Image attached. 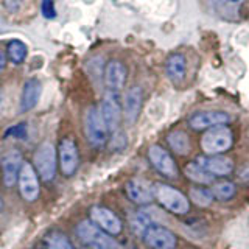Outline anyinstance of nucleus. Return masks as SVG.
<instances>
[{
  "instance_id": "obj_1",
  "label": "nucleus",
  "mask_w": 249,
  "mask_h": 249,
  "mask_svg": "<svg viewBox=\"0 0 249 249\" xmlns=\"http://www.w3.org/2000/svg\"><path fill=\"white\" fill-rule=\"evenodd\" d=\"M154 199L159 204L175 215H187L190 212V201L182 192H179L170 184L156 182L153 184Z\"/></svg>"
},
{
  "instance_id": "obj_2",
  "label": "nucleus",
  "mask_w": 249,
  "mask_h": 249,
  "mask_svg": "<svg viewBox=\"0 0 249 249\" xmlns=\"http://www.w3.org/2000/svg\"><path fill=\"white\" fill-rule=\"evenodd\" d=\"M233 143V132L228 124L213 126L204 132L201 139V148L207 156L221 154L228 151Z\"/></svg>"
},
{
  "instance_id": "obj_3",
  "label": "nucleus",
  "mask_w": 249,
  "mask_h": 249,
  "mask_svg": "<svg viewBox=\"0 0 249 249\" xmlns=\"http://www.w3.org/2000/svg\"><path fill=\"white\" fill-rule=\"evenodd\" d=\"M84 134H86V139H88V142L95 148H101L107 142L109 131L106 128L103 117L100 114V107L90 106L88 111H86Z\"/></svg>"
},
{
  "instance_id": "obj_4",
  "label": "nucleus",
  "mask_w": 249,
  "mask_h": 249,
  "mask_svg": "<svg viewBox=\"0 0 249 249\" xmlns=\"http://www.w3.org/2000/svg\"><path fill=\"white\" fill-rule=\"evenodd\" d=\"M35 170L42 181L50 182L56 175V150L53 143L44 142L35 153Z\"/></svg>"
},
{
  "instance_id": "obj_5",
  "label": "nucleus",
  "mask_w": 249,
  "mask_h": 249,
  "mask_svg": "<svg viewBox=\"0 0 249 249\" xmlns=\"http://www.w3.org/2000/svg\"><path fill=\"white\" fill-rule=\"evenodd\" d=\"M76 233L81 238L83 243L88 246H101L105 249H122L115 243V240L111 238V235H107L106 232L101 231L90 220H84L78 224Z\"/></svg>"
},
{
  "instance_id": "obj_6",
  "label": "nucleus",
  "mask_w": 249,
  "mask_h": 249,
  "mask_svg": "<svg viewBox=\"0 0 249 249\" xmlns=\"http://www.w3.org/2000/svg\"><path fill=\"white\" fill-rule=\"evenodd\" d=\"M143 241L148 248L151 249H176L178 248V237L176 233L160 224H150L142 233Z\"/></svg>"
},
{
  "instance_id": "obj_7",
  "label": "nucleus",
  "mask_w": 249,
  "mask_h": 249,
  "mask_svg": "<svg viewBox=\"0 0 249 249\" xmlns=\"http://www.w3.org/2000/svg\"><path fill=\"white\" fill-rule=\"evenodd\" d=\"M58 158L61 173L66 178L73 176L78 170V165H80V151H78V146L73 142V139L64 137L61 140L58 146Z\"/></svg>"
},
{
  "instance_id": "obj_8",
  "label": "nucleus",
  "mask_w": 249,
  "mask_h": 249,
  "mask_svg": "<svg viewBox=\"0 0 249 249\" xmlns=\"http://www.w3.org/2000/svg\"><path fill=\"white\" fill-rule=\"evenodd\" d=\"M100 114L106 123L107 131L114 134L119 131L120 120H122V106H120V97L115 92H106L103 101L100 105Z\"/></svg>"
},
{
  "instance_id": "obj_9",
  "label": "nucleus",
  "mask_w": 249,
  "mask_h": 249,
  "mask_svg": "<svg viewBox=\"0 0 249 249\" xmlns=\"http://www.w3.org/2000/svg\"><path fill=\"white\" fill-rule=\"evenodd\" d=\"M148 159H150L151 165L154 167L156 171H159L160 175L176 179L179 175L178 165L171 156L165 148L160 145H151L148 148Z\"/></svg>"
},
{
  "instance_id": "obj_10",
  "label": "nucleus",
  "mask_w": 249,
  "mask_h": 249,
  "mask_svg": "<svg viewBox=\"0 0 249 249\" xmlns=\"http://www.w3.org/2000/svg\"><path fill=\"white\" fill-rule=\"evenodd\" d=\"M90 221L111 237L119 235L123 231V223L120 218L111 209L103 206H93L90 209Z\"/></svg>"
},
{
  "instance_id": "obj_11",
  "label": "nucleus",
  "mask_w": 249,
  "mask_h": 249,
  "mask_svg": "<svg viewBox=\"0 0 249 249\" xmlns=\"http://www.w3.org/2000/svg\"><path fill=\"white\" fill-rule=\"evenodd\" d=\"M231 122V115L224 111H199L189 117V126L193 131H207L213 126L228 124Z\"/></svg>"
},
{
  "instance_id": "obj_12",
  "label": "nucleus",
  "mask_w": 249,
  "mask_h": 249,
  "mask_svg": "<svg viewBox=\"0 0 249 249\" xmlns=\"http://www.w3.org/2000/svg\"><path fill=\"white\" fill-rule=\"evenodd\" d=\"M19 190L23 199L33 202L39 196V181L35 167L28 162H23L19 171Z\"/></svg>"
},
{
  "instance_id": "obj_13",
  "label": "nucleus",
  "mask_w": 249,
  "mask_h": 249,
  "mask_svg": "<svg viewBox=\"0 0 249 249\" xmlns=\"http://www.w3.org/2000/svg\"><path fill=\"white\" fill-rule=\"evenodd\" d=\"M195 162L212 176H228L233 170V160L224 154L198 156V158L195 159Z\"/></svg>"
},
{
  "instance_id": "obj_14",
  "label": "nucleus",
  "mask_w": 249,
  "mask_h": 249,
  "mask_svg": "<svg viewBox=\"0 0 249 249\" xmlns=\"http://www.w3.org/2000/svg\"><path fill=\"white\" fill-rule=\"evenodd\" d=\"M124 193H126L129 201L139 206L151 204L154 201L153 185L143 181V179H131V181H128L126 185H124Z\"/></svg>"
},
{
  "instance_id": "obj_15",
  "label": "nucleus",
  "mask_w": 249,
  "mask_h": 249,
  "mask_svg": "<svg viewBox=\"0 0 249 249\" xmlns=\"http://www.w3.org/2000/svg\"><path fill=\"white\" fill-rule=\"evenodd\" d=\"M126 76H128V70L122 61L119 59L109 61L105 67V84L107 88V92L119 93L123 89L124 83H126Z\"/></svg>"
},
{
  "instance_id": "obj_16",
  "label": "nucleus",
  "mask_w": 249,
  "mask_h": 249,
  "mask_svg": "<svg viewBox=\"0 0 249 249\" xmlns=\"http://www.w3.org/2000/svg\"><path fill=\"white\" fill-rule=\"evenodd\" d=\"M143 106V90L140 86H132L128 89L123 100V115L128 124H134Z\"/></svg>"
},
{
  "instance_id": "obj_17",
  "label": "nucleus",
  "mask_w": 249,
  "mask_h": 249,
  "mask_svg": "<svg viewBox=\"0 0 249 249\" xmlns=\"http://www.w3.org/2000/svg\"><path fill=\"white\" fill-rule=\"evenodd\" d=\"M187 58L184 53H171L165 62V73L175 84H181L187 76Z\"/></svg>"
},
{
  "instance_id": "obj_18",
  "label": "nucleus",
  "mask_w": 249,
  "mask_h": 249,
  "mask_svg": "<svg viewBox=\"0 0 249 249\" xmlns=\"http://www.w3.org/2000/svg\"><path fill=\"white\" fill-rule=\"evenodd\" d=\"M22 154L19 151L8 153L2 159V170H3V182L6 187H13L19 179V171L22 167Z\"/></svg>"
},
{
  "instance_id": "obj_19",
  "label": "nucleus",
  "mask_w": 249,
  "mask_h": 249,
  "mask_svg": "<svg viewBox=\"0 0 249 249\" xmlns=\"http://www.w3.org/2000/svg\"><path fill=\"white\" fill-rule=\"evenodd\" d=\"M42 93V84L36 78H30L25 81L22 89V97H20V111L28 112L31 111L36 105Z\"/></svg>"
},
{
  "instance_id": "obj_20",
  "label": "nucleus",
  "mask_w": 249,
  "mask_h": 249,
  "mask_svg": "<svg viewBox=\"0 0 249 249\" xmlns=\"http://www.w3.org/2000/svg\"><path fill=\"white\" fill-rule=\"evenodd\" d=\"M167 142L171 148V151L179 156H187L192 150L190 137L182 129H175L167 136Z\"/></svg>"
},
{
  "instance_id": "obj_21",
  "label": "nucleus",
  "mask_w": 249,
  "mask_h": 249,
  "mask_svg": "<svg viewBox=\"0 0 249 249\" xmlns=\"http://www.w3.org/2000/svg\"><path fill=\"white\" fill-rule=\"evenodd\" d=\"M184 175L190 179V181L196 182L199 185H209L213 182V178L210 173H207V171L202 168L201 165H198L196 162H189L184 168Z\"/></svg>"
},
{
  "instance_id": "obj_22",
  "label": "nucleus",
  "mask_w": 249,
  "mask_h": 249,
  "mask_svg": "<svg viewBox=\"0 0 249 249\" xmlns=\"http://www.w3.org/2000/svg\"><path fill=\"white\" fill-rule=\"evenodd\" d=\"M44 240H45V245L49 249H75L73 243L69 240V237L59 231L49 232Z\"/></svg>"
},
{
  "instance_id": "obj_23",
  "label": "nucleus",
  "mask_w": 249,
  "mask_h": 249,
  "mask_svg": "<svg viewBox=\"0 0 249 249\" xmlns=\"http://www.w3.org/2000/svg\"><path fill=\"white\" fill-rule=\"evenodd\" d=\"M212 193L218 201H231L237 195V187L231 181H220L212 187Z\"/></svg>"
},
{
  "instance_id": "obj_24",
  "label": "nucleus",
  "mask_w": 249,
  "mask_h": 249,
  "mask_svg": "<svg viewBox=\"0 0 249 249\" xmlns=\"http://www.w3.org/2000/svg\"><path fill=\"white\" fill-rule=\"evenodd\" d=\"M27 45L23 44L19 39H14L6 47V53H8V58L13 62V64H22L23 61L27 58Z\"/></svg>"
},
{
  "instance_id": "obj_25",
  "label": "nucleus",
  "mask_w": 249,
  "mask_h": 249,
  "mask_svg": "<svg viewBox=\"0 0 249 249\" xmlns=\"http://www.w3.org/2000/svg\"><path fill=\"white\" fill-rule=\"evenodd\" d=\"M190 199L199 207H209L215 198H213L212 189H207V187L202 185V187H193L190 190Z\"/></svg>"
},
{
  "instance_id": "obj_26",
  "label": "nucleus",
  "mask_w": 249,
  "mask_h": 249,
  "mask_svg": "<svg viewBox=\"0 0 249 249\" xmlns=\"http://www.w3.org/2000/svg\"><path fill=\"white\" fill-rule=\"evenodd\" d=\"M28 134V129H27V123H18V124H13L6 129L5 132V137H13V139H18V140H23Z\"/></svg>"
},
{
  "instance_id": "obj_27",
  "label": "nucleus",
  "mask_w": 249,
  "mask_h": 249,
  "mask_svg": "<svg viewBox=\"0 0 249 249\" xmlns=\"http://www.w3.org/2000/svg\"><path fill=\"white\" fill-rule=\"evenodd\" d=\"M41 13L45 19H54L56 18V8H54L53 0H42L41 2Z\"/></svg>"
},
{
  "instance_id": "obj_28",
  "label": "nucleus",
  "mask_w": 249,
  "mask_h": 249,
  "mask_svg": "<svg viewBox=\"0 0 249 249\" xmlns=\"http://www.w3.org/2000/svg\"><path fill=\"white\" fill-rule=\"evenodd\" d=\"M124 146H126V137L123 136V132H120V131L114 132L112 139H111V150L120 151Z\"/></svg>"
},
{
  "instance_id": "obj_29",
  "label": "nucleus",
  "mask_w": 249,
  "mask_h": 249,
  "mask_svg": "<svg viewBox=\"0 0 249 249\" xmlns=\"http://www.w3.org/2000/svg\"><path fill=\"white\" fill-rule=\"evenodd\" d=\"M22 2L23 0H3V5L10 13H16V11H19Z\"/></svg>"
},
{
  "instance_id": "obj_30",
  "label": "nucleus",
  "mask_w": 249,
  "mask_h": 249,
  "mask_svg": "<svg viewBox=\"0 0 249 249\" xmlns=\"http://www.w3.org/2000/svg\"><path fill=\"white\" fill-rule=\"evenodd\" d=\"M5 64H6V58H5V54H3V52L0 50V72L5 69Z\"/></svg>"
},
{
  "instance_id": "obj_31",
  "label": "nucleus",
  "mask_w": 249,
  "mask_h": 249,
  "mask_svg": "<svg viewBox=\"0 0 249 249\" xmlns=\"http://www.w3.org/2000/svg\"><path fill=\"white\" fill-rule=\"evenodd\" d=\"M88 249H105V248H101V246H88Z\"/></svg>"
},
{
  "instance_id": "obj_32",
  "label": "nucleus",
  "mask_w": 249,
  "mask_h": 249,
  "mask_svg": "<svg viewBox=\"0 0 249 249\" xmlns=\"http://www.w3.org/2000/svg\"><path fill=\"white\" fill-rule=\"evenodd\" d=\"M2 209H3V201H2V198H0V213H2Z\"/></svg>"
},
{
  "instance_id": "obj_33",
  "label": "nucleus",
  "mask_w": 249,
  "mask_h": 249,
  "mask_svg": "<svg viewBox=\"0 0 249 249\" xmlns=\"http://www.w3.org/2000/svg\"><path fill=\"white\" fill-rule=\"evenodd\" d=\"M231 2H240V0H231Z\"/></svg>"
}]
</instances>
